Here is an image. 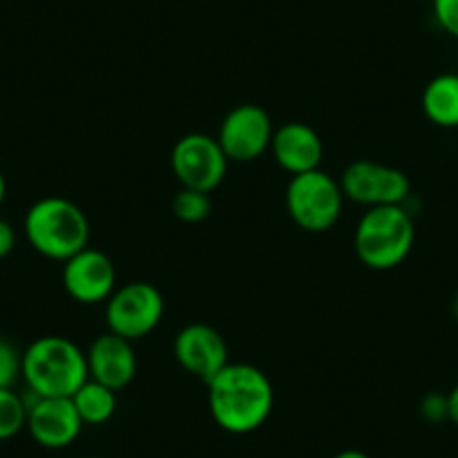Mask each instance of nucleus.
Wrapping results in <instances>:
<instances>
[{"mask_svg":"<svg viewBox=\"0 0 458 458\" xmlns=\"http://www.w3.org/2000/svg\"><path fill=\"white\" fill-rule=\"evenodd\" d=\"M165 315V297L148 281H131L114 288L106 299V324L120 337L142 339L160 326Z\"/></svg>","mask_w":458,"mask_h":458,"instance_id":"nucleus-6","label":"nucleus"},{"mask_svg":"<svg viewBox=\"0 0 458 458\" xmlns=\"http://www.w3.org/2000/svg\"><path fill=\"white\" fill-rule=\"evenodd\" d=\"M174 216L182 223H202L211 214V198L209 193L196 191V189H180L171 202Z\"/></svg>","mask_w":458,"mask_h":458,"instance_id":"nucleus-18","label":"nucleus"},{"mask_svg":"<svg viewBox=\"0 0 458 458\" xmlns=\"http://www.w3.org/2000/svg\"><path fill=\"white\" fill-rule=\"evenodd\" d=\"M416 241L413 218L404 205L369 207L355 227L353 245L371 270H394L409 257Z\"/></svg>","mask_w":458,"mask_h":458,"instance_id":"nucleus-4","label":"nucleus"},{"mask_svg":"<svg viewBox=\"0 0 458 458\" xmlns=\"http://www.w3.org/2000/svg\"><path fill=\"white\" fill-rule=\"evenodd\" d=\"M28 243L52 261H68L90 243V223L86 211L72 200L47 196L34 202L23 220Z\"/></svg>","mask_w":458,"mask_h":458,"instance_id":"nucleus-3","label":"nucleus"},{"mask_svg":"<svg viewBox=\"0 0 458 458\" xmlns=\"http://www.w3.org/2000/svg\"><path fill=\"white\" fill-rule=\"evenodd\" d=\"M270 151L276 165L290 175L308 174L319 169L324 160V142L312 126L303 122H288L275 129Z\"/></svg>","mask_w":458,"mask_h":458,"instance_id":"nucleus-14","label":"nucleus"},{"mask_svg":"<svg viewBox=\"0 0 458 458\" xmlns=\"http://www.w3.org/2000/svg\"><path fill=\"white\" fill-rule=\"evenodd\" d=\"M447 403H449V422H454V425L458 427V385L447 394Z\"/></svg>","mask_w":458,"mask_h":458,"instance_id":"nucleus-23","label":"nucleus"},{"mask_svg":"<svg viewBox=\"0 0 458 458\" xmlns=\"http://www.w3.org/2000/svg\"><path fill=\"white\" fill-rule=\"evenodd\" d=\"M86 458H99V456H86Z\"/></svg>","mask_w":458,"mask_h":458,"instance_id":"nucleus-27","label":"nucleus"},{"mask_svg":"<svg viewBox=\"0 0 458 458\" xmlns=\"http://www.w3.org/2000/svg\"><path fill=\"white\" fill-rule=\"evenodd\" d=\"M452 310H454V317H456V319H458V294H456V297H454Z\"/></svg>","mask_w":458,"mask_h":458,"instance_id":"nucleus-26","label":"nucleus"},{"mask_svg":"<svg viewBox=\"0 0 458 458\" xmlns=\"http://www.w3.org/2000/svg\"><path fill=\"white\" fill-rule=\"evenodd\" d=\"M174 355L180 367L207 382L229 364V349L223 335L209 324H189L175 335Z\"/></svg>","mask_w":458,"mask_h":458,"instance_id":"nucleus-12","label":"nucleus"},{"mask_svg":"<svg viewBox=\"0 0 458 458\" xmlns=\"http://www.w3.org/2000/svg\"><path fill=\"white\" fill-rule=\"evenodd\" d=\"M21 377L34 395L72 398L74 391L88 380L86 353L72 339L43 335L25 349Z\"/></svg>","mask_w":458,"mask_h":458,"instance_id":"nucleus-2","label":"nucleus"},{"mask_svg":"<svg viewBox=\"0 0 458 458\" xmlns=\"http://www.w3.org/2000/svg\"><path fill=\"white\" fill-rule=\"evenodd\" d=\"M28 425V404L14 389H0V440H10Z\"/></svg>","mask_w":458,"mask_h":458,"instance_id":"nucleus-17","label":"nucleus"},{"mask_svg":"<svg viewBox=\"0 0 458 458\" xmlns=\"http://www.w3.org/2000/svg\"><path fill=\"white\" fill-rule=\"evenodd\" d=\"M207 389L211 418L229 434L257 431L275 407L270 377L252 364L229 362L207 382Z\"/></svg>","mask_w":458,"mask_h":458,"instance_id":"nucleus-1","label":"nucleus"},{"mask_svg":"<svg viewBox=\"0 0 458 458\" xmlns=\"http://www.w3.org/2000/svg\"><path fill=\"white\" fill-rule=\"evenodd\" d=\"M88 377L113 391H122L135 380L138 358L133 342L114 333H101L92 339L86 353Z\"/></svg>","mask_w":458,"mask_h":458,"instance_id":"nucleus-13","label":"nucleus"},{"mask_svg":"<svg viewBox=\"0 0 458 458\" xmlns=\"http://www.w3.org/2000/svg\"><path fill=\"white\" fill-rule=\"evenodd\" d=\"M434 16L449 37L458 38V0H434Z\"/></svg>","mask_w":458,"mask_h":458,"instance_id":"nucleus-21","label":"nucleus"},{"mask_svg":"<svg viewBox=\"0 0 458 458\" xmlns=\"http://www.w3.org/2000/svg\"><path fill=\"white\" fill-rule=\"evenodd\" d=\"M16 248V232L7 220L0 218V259L10 257Z\"/></svg>","mask_w":458,"mask_h":458,"instance_id":"nucleus-22","label":"nucleus"},{"mask_svg":"<svg viewBox=\"0 0 458 458\" xmlns=\"http://www.w3.org/2000/svg\"><path fill=\"white\" fill-rule=\"evenodd\" d=\"M74 409L83 425H104L114 416L117 409V391L99 385L88 377L72 395Z\"/></svg>","mask_w":458,"mask_h":458,"instance_id":"nucleus-16","label":"nucleus"},{"mask_svg":"<svg viewBox=\"0 0 458 458\" xmlns=\"http://www.w3.org/2000/svg\"><path fill=\"white\" fill-rule=\"evenodd\" d=\"M227 156L218 140L207 133H189L171 151V169L184 189L211 193L227 174Z\"/></svg>","mask_w":458,"mask_h":458,"instance_id":"nucleus-7","label":"nucleus"},{"mask_svg":"<svg viewBox=\"0 0 458 458\" xmlns=\"http://www.w3.org/2000/svg\"><path fill=\"white\" fill-rule=\"evenodd\" d=\"M64 288L77 303L95 306L117 288V272L108 254L88 245L64 263Z\"/></svg>","mask_w":458,"mask_h":458,"instance_id":"nucleus-10","label":"nucleus"},{"mask_svg":"<svg viewBox=\"0 0 458 458\" xmlns=\"http://www.w3.org/2000/svg\"><path fill=\"white\" fill-rule=\"evenodd\" d=\"M5 191H7V184H5V175L0 171V205L5 202Z\"/></svg>","mask_w":458,"mask_h":458,"instance_id":"nucleus-25","label":"nucleus"},{"mask_svg":"<svg viewBox=\"0 0 458 458\" xmlns=\"http://www.w3.org/2000/svg\"><path fill=\"white\" fill-rule=\"evenodd\" d=\"M272 135L270 113L257 104H241L225 114L216 140L229 162H254L270 151Z\"/></svg>","mask_w":458,"mask_h":458,"instance_id":"nucleus-9","label":"nucleus"},{"mask_svg":"<svg viewBox=\"0 0 458 458\" xmlns=\"http://www.w3.org/2000/svg\"><path fill=\"white\" fill-rule=\"evenodd\" d=\"M339 187L346 200L367 207L404 205L411 191V182L403 171L373 160L351 162L339 178Z\"/></svg>","mask_w":458,"mask_h":458,"instance_id":"nucleus-8","label":"nucleus"},{"mask_svg":"<svg viewBox=\"0 0 458 458\" xmlns=\"http://www.w3.org/2000/svg\"><path fill=\"white\" fill-rule=\"evenodd\" d=\"M28 431L41 447L64 449L79 438L83 422L74 409L72 398H41L28 391Z\"/></svg>","mask_w":458,"mask_h":458,"instance_id":"nucleus-11","label":"nucleus"},{"mask_svg":"<svg viewBox=\"0 0 458 458\" xmlns=\"http://www.w3.org/2000/svg\"><path fill=\"white\" fill-rule=\"evenodd\" d=\"M23 353H19L14 344L0 337V389H12L21 377Z\"/></svg>","mask_w":458,"mask_h":458,"instance_id":"nucleus-19","label":"nucleus"},{"mask_svg":"<svg viewBox=\"0 0 458 458\" xmlns=\"http://www.w3.org/2000/svg\"><path fill=\"white\" fill-rule=\"evenodd\" d=\"M420 416L425 418L431 425H438V422L449 420V403L447 394H438V391H431L425 398L420 400Z\"/></svg>","mask_w":458,"mask_h":458,"instance_id":"nucleus-20","label":"nucleus"},{"mask_svg":"<svg viewBox=\"0 0 458 458\" xmlns=\"http://www.w3.org/2000/svg\"><path fill=\"white\" fill-rule=\"evenodd\" d=\"M344 193L339 180L326 171L315 169L293 175L285 189V209L294 225L312 234L328 232L344 209Z\"/></svg>","mask_w":458,"mask_h":458,"instance_id":"nucleus-5","label":"nucleus"},{"mask_svg":"<svg viewBox=\"0 0 458 458\" xmlns=\"http://www.w3.org/2000/svg\"><path fill=\"white\" fill-rule=\"evenodd\" d=\"M427 120L440 129H458V74H438L422 90Z\"/></svg>","mask_w":458,"mask_h":458,"instance_id":"nucleus-15","label":"nucleus"},{"mask_svg":"<svg viewBox=\"0 0 458 458\" xmlns=\"http://www.w3.org/2000/svg\"><path fill=\"white\" fill-rule=\"evenodd\" d=\"M333 458H371L367 452H360V449H344V452L335 454Z\"/></svg>","mask_w":458,"mask_h":458,"instance_id":"nucleus-24","label":"nucleus"}]
</instances>
